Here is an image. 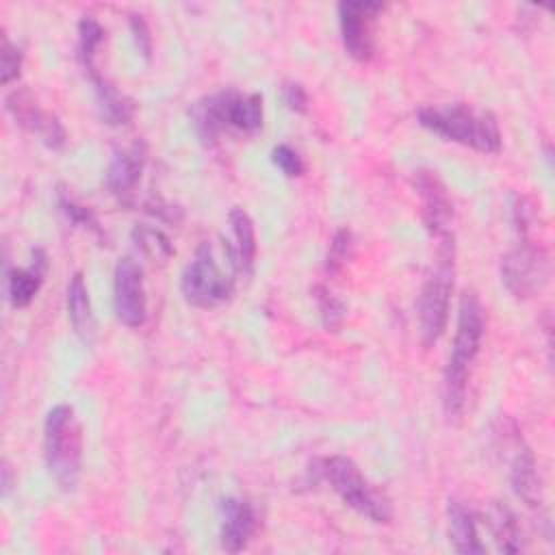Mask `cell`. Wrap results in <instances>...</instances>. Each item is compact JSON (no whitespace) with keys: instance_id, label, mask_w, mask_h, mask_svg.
<instances>
[{"instance_id":"6da1fadb","label":"cell","mask_w":555,"mask_h":555,"mask_svg":"<svg viewBox=\"0 0 555 555\" xmlns=\"http://www.w3.org/2000/svg\"><path fill=\"white\" fill-rule=\"evenodd\" d=\"M483 308L473 291H466L457 306L453 347L442 375V408L449 418H457L466 405V390L473 362L481 349Z\"/></svg>"},{"instance_id":"7a4b0ae2","label":"cell","mask_w":555,"mask_h":555,"mask_svg":"<svg viewBox=\"0 0 555 555\" xmlns=\"http://www.w3.org/2000/svg\"><path fill=\"white\" fill-rule=\"evenodd\" d=\"M312 481L327 483L340 501L358 512L362 518L386 525L392 520V505L390 499L375 488L358 468V464L347 455H325L317 457L310 464Z\"/></svg>"},{"instance_id":"3957f363","label":"cell","mask_w":555,"mask_h":555,"mask_svg":"<svg viewBox=\"0 0 555 555\" xmlns=\"http://www.w3.org/2000/svg\"><path fill=\"white\" fill-rule=\"evenodd\" d=\"M189 115L202 143L212 145L228 130L243 134L258 132L262 126V98L260 93L223 89L197 100Z\"/></svg>"},{"instance_id":"277c9868","label":"cell","mask_w":555,"mask_h":555,"mask_svg":"<svg viewBox=\"0 0 555 555\" xmlns=\"http://www.w3.org/2000/svg\"><path fill=\"white\" fill-rule=\"evenodd\" d=\"M418 124L444 141H453L483 154H496L501 150L496 117L490 111L475 108L464 102L423 106L418 111Z\"/></svg>"},{"instance_id":"5b68a950","label":"cell","mask_w":555,"mask_h":555,"mask_svg":"<svg viewBox=\"0 0 555 555\" xmlns=\"http://www.w3.org/2000/svg\"><path fill=\"white\" fill-rule=\"evenodd\" d=\"M43 457L56 486L72 492L82 473V427L69 403H56L46 414Z\"/></svg>"},{"instance_id":"8992f818","label":"cell","mask_w":555,"mask_h":555,"mask_svg":"<svg viewBox=\"0 0 555 555\" xmlns=\"http://www.w3.org/2000/svg\"><path fill=\"white\" fill-rule=\"evenodd\" d=\"M455 275V245L453 236L440 238V251L429 269L416 304L418 314V334L425 347H434L447 330L449 321V301L453 293Z\"/></svg>"},{"instance_id":"52a82bcc","label":"cell","mask_w":555,"mask_h":555,"mask_svg":"<svg viewBox=\"0 0 555 555\" xmlns=\"http://www.w3.org/2000/svg\"><path fill=\"white\" fill-rule=\"evenodd\" d=\"M234 271H225L217 260L215 247L210 241H202L193 258L184 264L180 275V293L182 299L202 310H210L228 301L234 293Z\"/></svg>"},{"instance_id":"ba28073f","label":"cell","mask_w":555,"mask_h":555,"mask_svg":"<svg viewBox=\"0 0 555 555\" xmlns=\"http://www.w3.org/2000/svg\"><path fill=\"white\" fill-rule=\"evenodd\" d=\"M499 271L505 288L514 297L527 299L540 293L548 282V256L540 245L520 238L518 245L501 258Z\"/></svg>"},{"instance_id":"9c48e42d","label":"cell","mask_w":555,"mask_h":555,"mask_svg":"<svg viewBox=\"0 0 555 555\" xmlns=\"http://www.w3.org/2000/svg\"><path fill=\"white\" fill-rule=\"evenodd\" d=\"M336 11L345 52L356 61H369L375 50V22L384 4L377 0H343Z\"/></svg>"},{"instance_id":"30bf717a","label":"cell","mask_w":555,"mask_h":555,"mask_svg":"<svg viewBox=\"0 0 555 555\" xmlns=\"http://www.w3.org/2000/svg\"><path fill=\"white\" fill-rule=\"evenodd\" d=\"M113 310L121 325L141 327L147 317L143 269L132 256H124L113 273Z\"/></svg>"},{"instance_id":"8fae6325","label":"cell","mask_w":555,"mask_h":555,"mask_svg":"<svg viewBox=\"0 0 555 555\" xmlns=\"http://www.w3.org/2000/svg\"><path fill=\"white\" fill-rule=\"evenodd\" d=\"M4 108L22 128L37 134L48 147L59 150L65 143V128L59 117L41 108L28 89H15L7 93Z\"/></svg>"},{"instance_id":"7c38bea8","label":"cell","mask_w":555,"mask_h":555,"mask_svg":"<svg viewBox=\"0 0 555 555\" xmlns=\"http://www.w3.org/2000/svg\"><path fill=\"white\" fill-rule=\"evenodd\" d=\"M145 160H147V147L143 141H134L121 150H115L106 169V189L119 204L124 206L134 204V195L145 169Z\"/></svg>"},{"instance_id":"4fadbf2b","label":"cell","mask_w":555,"mask_h":555,"mask_svg":"<svg viewBox=\"0 0 555 555\" xmlns=\"http://www.w3.org/2000/svg\"><path fill=\"white\" fill-rule=\"evenodd\" d=\"M414 186L423 204V223L429 234L438 238L453 236L451 221H453V202L449 197L447 186L436 176V171L418 169L414 176Z\"/></svg>"},{"instance_id":"5bb4252c","label":"cell","mask_w":555,"mask_h":555,"mask_svg":"<svg viewBox=\"0 0 555 555\" xmlns=\"http://www.w3.org/2000/svg\"><path fill=\"white\" fill-rule=\"evenodd\" d=\"M256 509L247 499L225 496L219 503V544L228 553H238L247 546L256 531Z\"/></svg>"},{"instance_id":"9a60e30c","label":"cell","mask_w":555,"mask_h":555,"mask_svg":"<svg viewBox=\"0 0 555 555\" xmlns=\"http://www.w3.org/2000/svg\"><path fill=\"white\" fill-rule=\"evenodd\" d=\"M509 486L525 505H542V481L538 475L535 457L520 438L514 440V453L509 460Z\"/></svg>"},{"instance_id":"2e32d148","label":"cell","mask_w":555,"mask_h":555,"mask_svg":"<svg viewBox=\"0 0 555 555\" xmlns=\"http://www.w3.org/2000/svg\"><path fill=\"white\" fill-rule=\"evenodd\" d=\"M46 269H48V258H46L43 249H39V247L30 251V264L28 267L7 269V273H4V278H7V299L13 308L30 306V301L37 297V293L43 284Z\"/></svg>"},{"instance_id":"e0dca14e","label":"cell","mask_w":555,"mask_h":555,"mask_svg":"<svg viewBox=\"0 0 555 555\" xmlns=\"http://www.w3.org/2000/svg\"><path fill=\"white\" fill-rule=\"evenodd\" d=\"M230 228H232V241H225V251L236 269L238 275H251L254 271V260H256V230H254V221L247 215V210H243L241 206H234L228 215Z\"/></svg>"},{"instance_id":"ac0fdd59","label":"cell","mask_w":555,"mask_h":555,"mask_svg":"<svg viewBox=\"0 0 555 555\" xmlns=\"http://www.w3.org/2000/svg\"><path fill=\"white\" fill-rule=\"evenodd\" d=\"M447 527H449V540L457 553H464V555L486 553V546L479 540L477 520L460 499H449L447 503Z\"/></svg>"},{"instance_id":"d6986e66","label":"cell","mask_w":555,"mask_h":555,"mask_svg":"<svg viewBox=\"0 0 555 555\" xmlns=\"http://www.w3.org/2000/svg\"><path fill=\"white\" fill-rule=\"evenodd\" d=\"M89 80L95 91V102L100 117L108 126H124L134 115V102L124 91H119L115 85H111L98 69L89 72Z\"/></svg>"},{"instance_id":"ffe728a7","label":"cell","mask_w":555,"mask_h":555,"mask_svg":"<svg viewBox=\"0 0 555 555\" xmlns=\"http://www.w3.org/2000/svg\"><path fill=\"white\" fill-rule=\"evenodd\" d=\"M65 304H67V317H69L74 332L85 343H91L93 334H95V317H93V308H91L89 288H87L80 271H76L67 282Z\"/></svg>"},{"instance_id":"44dd1931","label":"cell","mask_w":555,"mask_h":555,"mask_svg":"<svg viewBox=\"0 0 555 555\" xmlns=\"http://www.w3.org/2000/svg\"><path fill=\"white\" fill-rule=\"evenodd\" d=\"M490 529V535L496 544V548L501 553H520L525 551V540H522V531L520 525L514 516V512L501 503V501H492L486 507V520H483Z\"/></svg>"},{"instance_id":"7402d4cb","label":"cell","mask_w":555,"mask_h":555,"mask_svg":"<svg viewBox=\"0 0 555 555\" xmlns=\"http://www.w3.org/2000/svg\"><path fill=\"white\" fill-rule=\"evenodd\" d=\"M130 238H132L134 247L143 256L154 260V262H167L173 256L171 241L158 228H152V225H145V223H137L132 228V232H130Z\"/></svg>"},{"instance_id":"603a6c76","label":"cell","mask_w":555,"mask_h":555,"mask_svg":"<svg viewBox=\"0 0 555 555\" xmlns=\"http://www.w3.org/2000/svg\"><path fill=\"white\" fill-rule=\"evenodd\" d=\"M104 35H106V30L98 20L82 17L78 22V52L76 54H78L80 65L87 69V74L98 69L95 67V56H98V50L104 41Z\"/></svg>"},{"instance_id":"cb8c5ba5","label":"cell","mask_w":555,"mask_h":555,"mask_svg":"<svg viewBox=\"0 0 555 555\" xmlns=\"http://www.w3.org/2000/svg\"><path fill=\"white\" fill-rule=\"evenodd\" d=\"M314 301H317L323 327L327 332H336L347 317V306L343 304V299L336 297L325 286H314Z\"/></svg>"},{"instance_id":"d4e9b609","label":"cell","mask_w":555,"mask_h":555,"mask_svg":"<svg viewBox=\"0 0 555 555\" xmlns=\"http://www.w3.org/2000/svg\"><path fill=\"white\" fill-rule=\"evenodd\" d=\"M56 204H59V210L65 215V219L69 223H74L76 228H82V230H89L91 234L95 236H102V228L93 215V210L89 206H82L78 204L74 197H69L67 193L59 191L56 195Z\"/></svg>"},{"instance_id":"484cf974","label":"cell","mask_w":555,"mask_h":555,"mask_svg":"<svg viewBox=\"0 0 555 555\" xmlns=\"http://www.w3.org/2000/svg\"><path fill=\"white\" fill-rule=\"evenodd\" d=\"M351 256H353V234L349 228H340L332 236V243L325 256V271L338 273L349 262Z\"/></svg>"},{"instance_id":"4316f807","label":"cell","mask_w":555,"mask_h":555,"mask_svg":"<svg viewBox=\"0 0 555 555\" xmlns=\"http://www.w3.org/2000/svg\"><path fill=\"white\" fill-rule=\"evenodd\" d=\"M271 163L286 176V178H299L306 171V163L299 156V152L286 143H280L271 150Z\"/></svg>"},{"instance_id":"83f0119b","label":"cell","mask_w":555,"mask_h":555,"mask_svg":"<svg viewBox=\"0 0 555 555\" xmlns=\"http://www.w3.org/2000/svg\"><path fill=\"white\" fill-rule=\"evenodd\" d=\"M22 69V50L4 35L2 37V65H0V80L9 85L20 76Z\"/></svg>"},{"instance_id":"f1b7e54d","label":"cell","mask_w":555,"mask_h":555,"mask_svg":"<svg viewBox=\"0 0 555 555\" xmlns=\"http://www.w3.org/2000/svg\"><path fill=\"white\" fill-rule=\"evenodd\" d=\"M130 33H132V39H134V46L139 50V54L150 61L152 59V35H150V28H147V22L143 20V15H137L132 13L130 20Z\"/></svg>"},{"instance_id":"f546056e","label":"cell","mask_w":555,"mask_h":555,"mask_svg":"<svg viewBox=\"0 0 555 555\" xmlns=\"http://www.w3.org/2000/svg\"><path fill=\"white\" fill-rule=\"evenodd\" d=\"M282 100L284 104L293 111V113H306L308 111V91L304 89L301 82H295V80H286L282 85Z\"/></svg>"},{"instance_id":"4dcf8cb0","label":"cell","mask_w":555,"mask_h":555,"mask_svg":"<svg viewBox=\"0 0 555 555\" xmlns=\"http://www.w3.org/2000/svg\"><path fill=\"white\" fill-rule=\"evenodd\" d=\"M11 490V466L4 462L2 464V494L7 496Z\"/></svg>"}]
</instances>
